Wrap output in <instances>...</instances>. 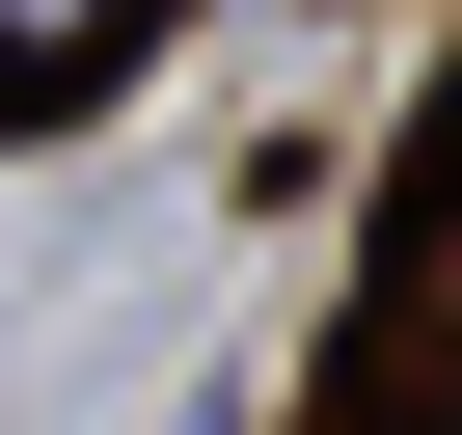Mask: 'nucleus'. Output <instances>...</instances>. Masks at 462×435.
Returning a JSON list of instances; mask_svg holds the SVG:
<instances>
[{"mask_svg":"<svg viewBox=\"0 0 462 435\" xmlns=\"http://www.w3.org/2000/svg\"><path fill=\"white\" fill-rule=\"evenodd\" d=\"M109 55H163V0H0V109H82Z\"/></svg>","mask_w":462,"mask_h":435,"instance_id":"nucleus-1","label":"nucleus"}]
</instances>
